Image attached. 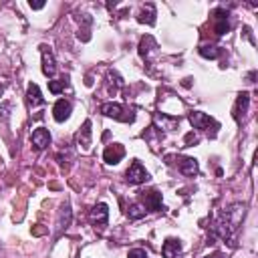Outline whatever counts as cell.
<instances>
[{
    "label": "cell",
    "mask_w": 258,
    "mask_h": 258,
    "mask_svg": "<svg viewBox=\"0 0 258 258\" xmlns=\"http://www.w3.org/2000/svg\"><path fill=\"white\" fill-rule=\"evenodd\" d=\"M188 119H190V123H192L194 129L208 131V135H210V127L220 129V123H218L216 119H212L210 115H206V113H202V111H192V113L188 115Z\"/></svg>",
    "instance_id": "1"
},
{
    "label": "cell",
    "mask_w": 258,
    "mask_h": 258,
    "mask_svg": "<svg viewBox=\"0 0 258 258\" xmlns=\"http://www.w3.org/2000/svg\"><path fill=\"white\" fill-rule=\"evenodd\" d=\"M212 20H214V32L218 36H224L226 32H230V14L226 8L218 6L212 10Z\"/></svg>",
    "instance_id": "2"
},
{
    "label": "cell",
    "mask_w": 258,
    "mask_h": 258,
    "mask_svg": "<svg viewBox=\"0 0 258 258\" xmlns=\"http://www.w3.org/2000/svg\"><path fill=\"white\" fill-rule=\"evenodd\" d=\"M147 180H149L147 170H145L137 160L131 162V166H129L127 172H125V182L131 184V186H139V184H145Z\"/></svg>",
    "instance_id": "3"
},
{
    "label": "cell",
    "mask_w": 258,
    "mask_h": 258,
    "mask_svg": "<svg viewBox=\"0 0 258 258\" xmlns=\"http://www.w3.org/2000/svg\"><path fill=\"white\" fill-rule=\"evenodd\" d=\"M141 202H143V208L151 210V212H162L164 210V204H162V194L158 190H147L141 192Z\"/></svg>",
    "instance_id": "4"
},
{
    "label": "cell",
    "mask_w": 258,
    "mask_h": 258,
    "mask_svg": "<svg viewBox=\"0 0 258 258\" xmlns=\"http://www.w3.org/2000/svg\"><path fill=\"white\" fill-rule=\"evenodd\" d=\"M123 158H125V147L121 143H109L105 151H103V160L109 166H117Z\"/></svg>",
    "instance_id": "5"
},
{
    "label": "cell",
    "mask_w": 258,
    "mask_h": 258,
    "mask_svg": "<svg viewBox=\"0 0 258 258\" xmlns=\"http://www.w3.org/2000/svg\"><path fill=\"white\" fill-rule=\"evenodd\" d=\"M101 113L105 117H111V119H117V121H123V123H133V119L123 115L125 109H123V105H119V103H103Z\"/></svg>",
    "instance_id": "6"
},
{
    "label": "cell",
    "mask_w": 258,
    "mask_h": 258,
    "mask_svg": "<svg viewBox=\"0 0 258 258\" xmlns=\"http://www.w3.org/2000/svg\"><path fill=\"white\" fill-rule=\"evenodd\" d=\"M89 220L95 224V226H105L107 220H109V206L105 202H99L93 206V210L89 212Z\"/></svg>",
    "instance_id": "7"
},
{
    "label": "cell",
    "mask_w": 258,
    "mask_h": 258,
    "mask_svg": "<svg viewBox=\"0 0 258 258\" xmlns=\"http://www.w3.org/2000/svg\"><path fill=\"white\" fill-rule=\"evenodd\" d=\"M40 55H42V73L46 77H55L57 73V61H55V55L46 44H40Z\"/></svg>",
    "instance_id": "8"
},
{
    "label": "cell",
    "mask_w": 258,
    "mask_h": 258,
    "mask_svg": "<svg viewBox=\"0 0 258 258\" xmlns=\"http://www.w3.org/2000/svg\"><path fill=\"white\" fill-rule=\"evenodd\" d=\"M71 111H73V105H71V101L67 99H59L55 103V107H53V117L57 123H63L71 117Z\"/></svg>",
    "instance_id": "9"
},
{
    "label": "cell",
    "mask_w": 258,
    "mask_h": 258,
    "mask_svg": "<svg viewBox=\"0 0 258 258\" xmlns=\"http://www.w3.org/2000/svg\"><path fill=\"white\" fill-rule=\"evenodd\" d=\"M30 141H32V147L36 151H42L44 147L50 145V133H48V129H44V127L34 129L32 135H30Z\"/></svg>",
    "instance_id": "10"
},
{
    "label": "cell",
    "mask_w": 258,
    "mask_h": 258,
    "mask_svg": "<svg viewBox=\"0 0 258 258\" xmlns=\"http://www.w3.org/2000/svg\"><path fill=\"white\" fill-rule=\"evenodd\" d=\"M178 170H180L184 176L194 178V176H198L200 166H198V160H196V158H188V156H184V158H178Z\"/></svg>",
    "instance_id": "11"
},
{
    "label": "cell",
    "mask_w": 258,
    "mask_h": 258,
    "mask_svg": "<svg viewBox=\"0 0 258 258\" xmlns=\"http://www.w3.org/2000/svg\"><path fill=\"white\" fill-rule=\"evenodd\" d=\"M248 105H250V93H248V91H242V93L238 95V99H236V105H234V119H236L238 123H240L242 117L246 115Z\"/></svg>",
    "instance_id": "12"
},
{
    "label": "cell",
    "mask_w": 258,
    "mask_h": 258,
    "mask_svg": "<svg viewBox=\"0 0 258 258\" xmlns=\"http://www.w3.org/2000/svg\"><path fill=\"white\" fill-rule=\"evenodd\" d=\"M137 22L147 24V26H153V24H156V6H153L151 2L143 4V6L139 8V12H137Z\"/></svg>",
    "instance_id": "13"
},
{
    "label": "cell",
    "mask_w": 258,
    "mask_h": 258,
    "mask_svg": "<svg viewBox=\"0 0 258 258\" xmlns=\"http://www.w3.org/2000/svg\"><path fill=\"white\" fill-rule=\"evenodd\" d=\"M162 254L166 258H180L182 256V240L178 238H168L162 246Z\"/></svg>",
    "instance_id": "14"
},
{
    "label": "cell",
    "mask_w": 258,
    "mask_h": 258,
    "mask_svg": "<svg viewBox=\"0 0 258 258\" xmlns=\"http://www.w3.org/2000/svg\"><path fill=\"white\" fill-rule=\"evenodd\" d=\"M153 48H158V42H156V38H153L151 34H145V36H141V40H139V46H137V53H139V57L141 59H147L149 57V53Z\"/></svg>",
    "instance_id": "15"
},
{
    "label": "cell",
    "mask_w": 258,
    "mask_h": 258,
    "mask_svg": "<svg viewBox=\"0 0 258 258\" xmlns=\"http://www.w3.org/2000/svg\"><path fill=\"white\" fill-rule=\"evenodd\" d=\"M26 101H28L30 107L44 105V97H42V93H40V89H38L36 83H30V85L26 87Z\"/></svg>",
    "instance_id": "16"
},
{
    "label": "cell",
    "mask_w": 258,
    "mask_h": 258,
    "mask_svg": "<svg viewBox=\"0 0 258 258\" xmlns=\"http://www.w3.org/2000/svg\"><path fill=\"white\" fill-rule=\"evenodd\" d=\"M77 143H79V147H83V149H89V147H91V121H89V119L83 123L81 131L77 133Z\"/></svg>",
    "instance_id": "17"
},
{
    "label": "cell",
    "mask_w": 258,
    "mask_h": 258,
    "mask_svg": "<svg viewBox=\"0 0 258 258\" xmlns=\"http://www.w3.org/2000/svg\"><path fill=\"white\" fill-rule=\"evenodd\" d=\"M198 53H200V57H204V59H218V57H220V48H218L216 44H202V46L198 48Z\"/></svg>",
    "instance_id": "18"
},
{
    "label": "cell",
    "mask_w": 258,
    "mask_h": 258,
    "mask_svg": "<svg viewBox=\"0 0 258 258\" xmlns=\"http://www.w3.org/2000/svg\"><path fill=\"white\" fill-rule=\"evenodd\" d=\"M59 226L63 230H67L71 226V206L69 204H63L61 206V218H59Z\"/></svg>",
    "instance_id": "19"
},
{
    "label": "cell",
    "mask_w": 258,
    "mask_h": 258,
    "mask_svg": "<svg viewBox=\"0 0 258 258\" xmlns=\"http://www.w3.org/2000/svg\"><path fill=\"white\" fill-rule=\"evenodd\" d=\"M127 216H129L131 220H139V218L145 216V208H143L141 204H131L129 208H127Z\"/></svg>",
    "instance_id": "20"
},
{
    "label": "cell",
    "mask_w": 258,
    "mask_h": 258,
    "mask_svg": "<svg viewBox=\"0 0 258 258\" xmlns=\"http://www.w3.org/2000/svg\"><path fill=\"white\" fill-rule=\"evenodd\" d=\"M67 87V81L65 79H57V81H48V91L53 95H59L63 89Z\"/></svg>",
    "instance_id": "21"
},
{
    "label": "cell",
    "mask_w": 258,
    "mask_h": 258,
    "mask_svg": "<svg viewBox=\"0 0 258 258\" xmlns=\"http://www.w3.org/2000/svg\"><path fill=\"white\" fill-rule=\"evenodd\" d=\"M10 117V103H2L0 105V123H4Z\"/></svg>",
    "instance_id": "22"
},
{
    "label": "cell",
    "mask_w": 258,
    "mask_h": 258,
    "mask_svg": "<svg viewBox=\"0 0 258 258\" xmlns=\"http://www.w3.org/2000/svg\"><path fill=\"white\" fill-rule=\"evenodd\" d=\"M127 258H149V256L143 248H133V250L127 252Z\"/></svg>",
    "instance_id": "23"
},
{
    "label": "cell",
    "mask_w": 258,
    "mask_h": 258,
    "mask_svg": "<svg viewBox=\"0 0 258 258\" xmlns=\"http://www.w3.org/2000/svg\"><path fill=\"white\" fill-rule=\"evenodd\" d=\"M28 6H30L32 10H40V8H44V2H32V0H30Z\"/></svg>",
    "instance_id": "24"
},
{
    "label": "cell",
    "mask_w": 258,
    "mask_h": 258,
    "mask_svg": "<svg viewBox=\"0 0 258 258\" xmlns=\"http://www.w3.org/2000/svg\"><path fill=\"white\" fill-rule=\"evenodd\" d=\"M186 143H188V145H192V143H198V137H196L194 133H188V135H186Z\"/></svg>",
    "instance_id": "25"
},
{
    "label": "cell",
    "mask_w": 258,
    "mask_h": 258,
    "mask_svg": "<svg viewBox=\"0 0 258 258\" xmlns=\"http://www.w3.org/2000/svg\"><path fill=\"white\" fill-rule=\"evenodd\" d=\"M204 258H224L222 252H214V254H208V256H204Z\"/></svg>",
    "instance_id": "26"
},
{
    "label": "cell",
    "mask_w": 258,
    "mask_h": 258,
    "mask_svg": "<svg viewBox=\"0 0 258 258\" xmlns=\"http://www.w3.org/2000/svg\"><path fill=\"white\" fill-rule=\"evenodd\" d=\"M254 77H256V73H250V75H248V81L254 83Z\"/></svg>",
    "instance_id": "27"
}]
</instances>
